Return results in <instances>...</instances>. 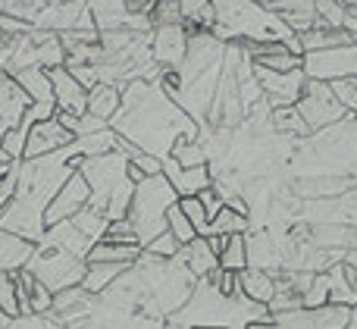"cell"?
Here are the masks:
<instances>
[{"mask_svg":"<svg viewBox=\"0 0 357 329\" xmlns=\"http://www.w3.org/2000/svg\"><path fill=\"white\" fill-rule=\"evenodd\" d=\"M342 3H345V6H354V3H357V0H342Z\"/></svg>","mask_w":357,"mask_h":329,"instance_id":"cell-50","label":"cell"},{"mask_svg":"<svg viewBox=\"0 0 357 329\" xmlns=\"http://www.w3.org/2000/svg\"><path fill=\"white\" fill-rule=\"evenodd\" d=\"M0 163H13V160H10V154H6L3 148H0Z\"/></svg>","mask_w":357,"mask_h":329,"instance_id":"cell-49","label":"cell"},{"mask_svg":"<svg viewBox=\"0 0 357 329\" xmlns=\"http://www.w3.org/2000/svg\"><path fill=\"white\" fill-rule=\"evenodd\" d=\"M54 113H56L54 100H31L25 116H22V125H35V123H41V119H50Z\"/></svg>","mask_w":357,"mask_h":329,"instance_id":"cell-41","label":"cell"},{"mask_svg":"<svg viewBox=\"0 0 357 329\" xmlns=\"http://www.w3.org/2000/svg\"><path fill=\"white\" fill-rule=\"evenodd\" d=\"M50 85H54V104L56 110H69V113H85L88 110V88L69 72L66 66H50Z\"/></svg>","mask_w":357,"mask_h":329,"instance_id":"cell-12","label":"cell"},{"mask_svg":"<svg viewBox=\"0 0 357 329\" xmlns=\"http://www.w3.org/2000/svg\"><path fill=\"white\" fill-rule=\"evenodd\" d=\"M144 251H148V254H154V257H178L182 242H178L169 229H163V232H157L148 245H144Z\"/></svg>","mask_w":357,"mask_h":329,"instance_id":"cell-36","label":"cell"},{"mask_svg":"<svg viewBox=\"0 0 357 329\" xmlns=\"http://www.w3.org/2000/svg\"><path fill=\"white\" fill-rule=\"evenodd\" d=\"M178 257L188 263V270L197 276V280H204L207 273H213V270L220 267V257L210 251V245H207V238H204V236H195L188 245H182Z\"/></svg>","mask_w":357,"mask_h":329,"instance_id":"cell-19","label":"cell"},{"mask_svg":"<svg viewBox=\"0 0 357 329\" xmlns=\"http://www.w3.org/2000/svg\"><path fill=\"white\" fill-rule=\"evenodd\" d=\"M29 270L41 282H47L54 292H60V289L82 282V276H85V270H88V261L79 254H69V251H63V248H50V245L38 242L35 254H31V261H29Z\"/></svg>","mask_w":357,"mask_h":329,"instance_id":"cell-6","label":"cell"},{"mask_svg":"<svg viewBox=\"0 0 357 329\" xmlns=\"http://www.w3.org/2000/svg\"><path fill=\"white\" fill-rule=\"evenodd\" d=\"M79 160L82 157L75 154L73 144L56 148L41 157H25V160H19L16 194H13V201L0 211V226L22 238H29V242H41L44 229H47L44 211H47L50 198L60 192V185L69 179V173L79 169Z\"/></svg>","mask_w":357,"mask_h":329,"instance_id":"cell-2","label":"cell"},{"mask_svg":"<svg viewBox=\"0 0 357 329\" xmlns=\"http://www.w3.org/2000/svg\"><path fill=\"white\" fill-rule=\"evenodd\" d=\"M167 229L173 232V236H176L182 245H188L191 238L197 236V229H195V226H191V220L182 213V207H178V201H176V204H169V211H167Z\"/></svg>","mask_w":357,"mask_h":329,"instance_id":"cell-34","label":"cell"},{"mask_svg":"<svg viewBox=\"0 0 357 329\" xmlns=\"http://www.w3.org/2000/svg\"><path fill=\"white\" fill-rule=\"evenodd\" d=\"M142 254V245H126V242H113V238H98L88 248L85 261H113V263H135V257Z\"/></svg>","mask_w":357,"mask_h":329,"instance_id":"cell-21","label":"cell"},{"mask_svg":"<svg viewBox=\"0 0 357 329\" xmlns=\"http://www.w3.org/2000/svg\"><path fill=\"white\" fill-rule=\"evenodd\" d=\"M351 13H354V16H357V3H354V6H351Z\"/></svg>","mask_w":357,"mask_h":329,"instance_id":"cell-52","label":"cell"},{"mask_svg":"<svg viewBox=\"0 0 357 329\" xmlns=\"http://www.w3.org/2000/svg\"><path fill=\"white\" fill-rule=\"evenodd\" d=\"M273 125H276L279 132H289V135H307L310 125L304 123V116L298 113V107H276L273 110Z\"/></svg>","mask_w":357,"mask_h":329,"instance_id":"cell-32","label":"cell"},{"mask_svg":"<svg viewBox=\"0 0 357 329\" xmlns=\"http://www.w3.org/2000/svg\"><path fill=\"white\" fill-rule=\"evenodd\" d=\"M10 75L22 85V91L31 100H54V85H50V75L44 66H22Z\"/></svg>","mask_w":357,"mask_h":329,"instance_id":"cell-22","label":"cell"},{"mask_svg":"<svg viewBox=\"0 0 357 329\" xmlns=\"http://www.w3.org/2000/svg\"><path fill=\"white\" fill-rule=\"evenodd\" d=\"M66 69L82 82V85L88 88V91H91V88L100 82V69H98V63H66Z\"/></svg>","mask_w":357,"mask_h":329,"instance_id":"cell-40","label":"cell"},{"mask_svg":"<svg viewBox=\"0 0 357 329\" xmlns=\"http://www.w3.org/2000/svg\"><path fill=\"white\" fill-rule=\"evenodd\" d=\"M197 198H201V204H204V211H207V217H216V213L222 211V194H220V188L210 182L207 188H201L197 192Z\"/></svg>","mask_w":357,"mask_h":329,"instance_id":"cell-42","label":"cell"},{"mask_svg":"<svg viewBox=\"0 0 357 329\" xmlns=\"http://www.w3.org/2000/svg\"><path fill=\"white\" fill-rule=\"evenodd\" d=\"M298 113L304 116V123L314 129H326V125H335L348 116V110L339 104V98L333 94L329 82H320V79H307L304 82V91L298 98Z\"/></svg>","mask_w":357,"mask_h":329,"instance_id":"cell-7","label":"cell"},{"mask_svg":"<svg viewBox=\"0 0 357 329\" xmlns=\"http://www.w3.org/2000/svg\"><path fill=\"white\" fill-rule=\"evenodd\" d=\"M35 248H38V242H29V238H22V236H16V232L0 226V270L29 267Z\"/></svg>","mask_w":357,"mask_h":329,"instance_id":"cell-16","label":"cell"},{"mask_svg":"<svg viewBox=\"0 0 357 329\" xmlns=\"http://www.w3.org/2000/svg\"><path fill=\"white\" fill-rule=\"evenodd\" d=\"M169 157H176L178 167H201V163L210 160V151H207V144L197 141V138H176Z\"/></svg>","mask_w":357,"mask_h":329,"instance_id":"cell-29","label":"cell"},{"mask_svg":"<svg viewBox=\"0 0 357 329\" xmlns=\"http://www.w3.org/2000/svg\"><path fill=\"white\" fill-rule=\"evenodd\" d=\"M254 75H257L260 88H264V98L270 100L273 110H276V107L298 104V98H301V91H304V82H307L304 69H291V72H273V69L257 66V63H254Z\"/></svg>","mask_w":357,"mask_h":329,"instance_id":"cell-10","label":"cell"},{"mask_svg":"<svg viewBox=\"0 0 357 329\" xmlns=\"http://www.w3.org/2000/svg\"><path fill=\"white\" fill-rule=\"evenodd\" d=\"M100 129H107V119H100V116H94V113H82L79 116V132H75V138L79 135H91V132H100Z\"/></svg>","mask_w":357,"mask_h":329,"instance_id":"cell-43","label":"cell"},{"mask_svg":"<svg viewBox=\"0 0 357 329\" xmlns=\"http://www.w3.org/2000/svg\"><path fill=\"white\" fill-rule=\"evenodd\" d=\"M216 13L213 31L220 41H241V44H257V41H285L295 31L285 25L279 13L270 6L257 3V0H210Z\"/></svg>","mask_w":357,"mask_h":329,"instance_id":"cell-3","label":"cell"},{"mask_svg":"<svg viewBox=\"0 0 357 329\" xmlns=\"http://www.w3.org/2000/svg\"><path fill=\"white\" fill-rule=\"evenodd\" d=\"M41 245H50V248H63V251H69V254L85 257L88 248H91L94 242L79 229V226L73 223V220H63V223H54V226H47V229H44Z\"/></svg>","mask_w":357,"mask_h":329,"instance_id":"cell-15","label":"cell"},{"mask_svg":"<svg viewBox=\"0 0 357 329\" xmlns=\"http://www.w3.org/2000/svg\"><path fill=\"white\" fill-rule=\"evenodd\" d=\"M251 229V220L245 213H235L222 204V211L216 217H210V223L201 229V236H213V232H222V236H235V232H248Z\"/></svg>","mask_w":357,"mask_h":329,"instance_id":"cell-25","label":"cell"},{"mask_svg":"<svg viewBox=\"0 0 357 329\" xmlns=\"http://www.w3.org/2000/svg\"><path fill=\"white\" fill-rule=\"evenodd\" d=\"M257 3H264V6H270V0H257Z\"/></svg>","mask_w":357,"mask_h":329,"instance_id":"cell-51","label":"cell"},{"mask_svg":"<svg viewBox=\"0 0 357 329\" xmlns=\"http://www.w3.org/2000/svg\"><path fill=\"white\" fill-rule=\"evenodd\" d=\"M56 119H60L63 129H69L75 135L79 132V113H69V110H56Z\"/></svg>","mask_w":357,"mask_h":329,"instance_id":"cell-44","label":"cell"},{"mask_svg":"<svg viewBox=\"0 0 357 329\" xmlns=\"http://www.w3.org/2000/svg\"><path fill=\"white\" fill-rule=\"evenodd\" d=\"M323 280H326V289H329V301H335V305H351V307H357V292L351 289V282L345 280L342 261L335 263V267H326Z\"/></svg>","mask_w":357,"mask_h":329,"instance_id":"cell-26","label":"cell"},{"mask_svg":"<svg viewBox=\"0 0 357 329\" xmlns=\"http://www.w3.org/2000/svg\"><path fill=\"white\" fill-rule=\"evenodd\" d=\"M220 267H222V270H235V273H241V270L248 267V242H245V232H235V236H229L226 248L220 251Z\"/></svg>","mask_w":357,"mask_h":329,"instance_id":"cell-30","label":"cell"},{"mask_svg":"<svg viewBox=\"0 0 357 329\" xmlns=\"http://www.w3.org/2000/svg\"><path fill=\"white\" fill-rule=\"evenodd\" d=\"M348 10L351 6H345L342 0H314V16L317 22L329 25V29H342L348 19Z\"/></svg>","mask_w":357,"mask_h":329,"instance_id":"cell-31","label":"cell"},{"mask_svg":"<svg viewBox=\"0 0 357 329\" xmlns=\"http://www.w3.org/2000/svg\"><path fill=\"white\" fill-rule=\"evenodd\" d=\"M73 223L79 226L82 232H85L91 242H98V238H104L107 236V229H110V217H107L104 211H98V207H82L79 213L73 217Z\"/></svg>","mask_w":357,"mask_h":329,"instance_id":"cell-28","label":"cell"},{"mask_svg":"<svg viewBox=\"0 0 357 329\" xmlns=\"http://www.w3.org/2000/svg\"><path fill=\"white\" fill-rule=\"evenodd\" d=\"M25 141H29V125H13V129L3 132V138H0V148L10 154V160H22L25 157Z\"/></svg>","mask_w":357,"mask_h":329,"instance_id":"cell-35","label":"cell"},{"mask_svg":"<svg viewBox=\"0 0 357 329\" xmlns=\"http://www.w3.org/2000/svg\"><path fill=\"white\" fill-rule=\"evenodd\" d=\"M185 50H188V31L182 22L157 25L154 31V60L163 69H178L185 63Z\"/></svg>","mask_w":357,"mask_h":329,"instance_id":"cell-11","label":"cell"},{"mask_svg":"<svg viewBox=\"0 0 357 329\" xmlns=\"http://www.w3.org/2000/svg\"><path fill=\"white\" fill-rule=\"evenodd\" d=\"M178 207H182V213L191 220V226H195L197 236H201V229L210 223V217H207V211H204L201 198H197V194H182V198H178Z\"/></svg>","mask_w":357,"mask_h":329,"instance_id":"cell-37","label":"cell"},{"mask_svg":"<svg viewBox=\"0 0 357 329\" xmlns=\"http://www.w3.org/2000/svg\"><path fill=\"white\" fill-rule=\"evenodd\" d=\"M88 201H91V185H88V179L79 169H73L69 179L60 185V192L50 198L47 211H44V223L54 226V223H63V220H73L82 207H88Z\"/></svg>","mask_w":357,"mask_h":329,"instance_id":"cell-9","label":"cell"},{"mask_svg":"<svg viewBox=\"0 0 357 329\" xmlns=\"http://www.w3.org/2000/svg\"><path fill=\"white\" fill-rule=\"evenodd\" d=\"M0 311L6 317H19V301H16V270H0Z\"/></svg>","mask_w":357,"mask_h":329,"instance_id":"cell-33","label":"cell"},{"mask_svg":"<svg viewBox=\"0 0 357 329\" xmlns=\"http://www.w3.org/2000/svg\"><path fill=\"white\" fill-rule=\"evenodd\" d=\"M110 125L116 129V135L142 144L144 151L157 154L160 160L169 157L176 138L201 135V125L176 100H169V94L160 88V79H132L123 88V104H119L116 116L110 119Z\"/></svg>","mask_w":357,"mask_h":329,"instance_id":"cell-1","label":"cell"},{"mask_svg":"<svg viewBox=\"0 0 357 329\" xmlns=\"http://www.w3.org/2000/svg\"><path fill=\"white\" fill-rule=\"evenodd\" d=\"M73 132L63 129L60 119H56V113L50 119H41V123L29 125V141H25V157H41V154H50V151L56 148H66V144H73ZM22 157V160H25Z\"/></svg>","mask_w":357,"mask_h":329,"instance_id":"cell-13","label":"cell"},{"mask_svg":"<svg viewBox=\"0 0 357 329\" xmlns=\"http://www.w3.org/2000/svg\"><path fill=\"white\" fill-rule=\"evenodd\" d=\"M119 104H123V91H119L116 85H110V82H98V85L88 91V113L107 119V123L119 113Z\"/></svg>","mask_w":357,"mask_h":329,"instance_id":"cell-20","label":"cell"},{"mask_svg":"<svg viewBox=\"0 0 357 329\" xmlns=\"http://www.w3.org/2000/svg\"><path fill=\"white\" fill-rule=\"evenodd\" d=\"M31 311L35 314H50L54 311V289L47 282L35 280V289H31Z\"/></svg>","mask_w":357,"mask_h":329,"instance_id":"cell-39","label":"cell"},{"mask_svg":"<svg viewBox=\"0 0 357 329\" xmlns=\"http://www.w3.org/2000/svg\"><path fill=\"white\" fill-rule=\"evenodd\" d=\"M126 267H129V263L91 261V263H88V270H85V276H82V286H85L91 295H104L107 286H113V282H116V276L126 273Z\"/></svg>","mask_w":357,"mask_h":329,"instance_id":"cell-23","label":"cell"},{"mask_svg":"<svg viewBox=\"0 0 357 329\" xmlns=\"http://www.w3.org/2000/svg\"><path fill=\"white\" fill-rule=\"evenodd\" d=\"M222 204H226L229 211L245 213V217H248V204H245V198H241V194H222Z\"/></svg>","mask_w":357,"mask_h":329,"instance_id":"cell-45","label":"cell"},{"mask_svg":"<svg viewBox=\"0 0 357 329\" xmlns=\"http://www.w3.org/2000/svg\"><path fill=\"white\" fill-rule=\"evenodd\" d=\"M169 182H173V188L178 192V198H182V194H197L201 188H207L213 182V176H210L207 163H201V167H182V173Z\"/></svg>","mask_w":357,"mask_h":329,"instance_id":"cell-27","label":"cell"},{"mask_svg":"<svg viewBox=\"0 0 357 329\" xmlns=\"http://www.w3.org/2000/svg\"><path fill=\"white\" fill-rule=\"evenodd\" d=\"M270 10L279 13V16L285 19V25H289L295 35L314 29V22H317L314 0H270Z\"/></svg>","mask_w":357,"mask_h":329,"instance_id":"cell-18","label":"cell"},{"mask_svg":"<svg viewBox=\"0 0 357 329\" xmlns=\"http://www.w3.org/2000/svg\"><path fill=\"white\" fill-rule=\"evenodd\" d=\"M354 44H357V35H354Z\"/></svg>","mask_w":357,"mask_h":329,"instance_id":"cell-53","label":"cell"},{"mask_svg":"<svg viewBox=\"0 0 357 329\" xmlns=\"http://www.w3.org/2000/svg\"><path fill=\"white\" fill-rule=\"evenodd\" d=\"M207 238V245H210V251H213L216 257H220V251L226 248V242H229V236H222V232H213V236H204Z\"/></svg>","mask_w":357,"mask_h":329,"instance_id":"cell-46","label":"cell"},{"mask_svg":"<svg viewBox=\"0 0 357 329\" xmlns=\"http://www.w3.org/2000/svg\"><path fill=\"white\" fill-rule=\"evenodd\" d=\"M285 47H289L291 54L304 56V44H301V38H298V35H289V38H285Z\"/></svg>","mask_w":357,"mask_h":329,"instance_id":"cell-47","label":"cell"},{"mask_svg":"<svg viewBox=\"0 0 357 329\" xmlns=\"http://www.w3.org/2000/svg\"><path fill=\"white\" fill-rule=\"evenodd\" d=\"M129 179H132V182H135V185H138V182H142V179H148V176H144V173H142V169H138V167H135V163H132V160H129Z\"/></svg>","mask_w":357,"mask_h":329,"instance_id":"cell-48","label":"cell"},{"mask_svg":"<svg viewBox=\"0 0 357 329\" xmlns=\"http://www.w3.org/2000/svg\"><path fill=\"white\" fill-rule=\"evenodd\" d=\"M178 201V192L173 188V182L167 179L163 173L148 176L135 185V194H132V204H129V223L138 236V245H148L157 232L167 229V211L169 204Z\"/></svg>","mask_w":357,"mask_h":329,"instance_id":"cell-5","label":"cell"},{"mask_svg":"<svg viewBox=\"0 0 357 329\" xmlns=\"http://www.w3.org/2000/svg\"><path fill=\"white\" fill-rule=\"evenodd\" d=\"M329 88H333V94L339 98V104L345 107L348 113H357V75H351V79L329 82Z\"/></svg>","mask_w":357,"mask_h":329,"instance_id":"cell-38","label":"cell"},{"mask_svg":"<svg viewBox=\"0 0 357 329\" xmlns=\"http://www.w3.org/2000/svg\"><path fill=\"white\" fill-rule=\"evenodd\" d=\"M29 104H31V98L22 91V85L10 72H0V138H3L6 129L22 123Z\"/></svg>","mask_w":357,"mask_h":329,"instance_id":"cell-14","label":"cell"},{"mask_svg":"<svg viewBox=\"0 0 357 329\" xmlns=\"http://www.w3.org/2000/svg\"><path fill=\"white\" fill-rule=\"evenodd\" d=\"M304 75L320 82L351 79V75H357V44L348 41L326 50H307L304 54Z\"/></svg>","mask_w":357,"mask_h":329,"instance_id":"cell-8","label":"cell"},{"mask_svg":"<svg viewBox=\"0 0 357 329\" xmlns=\"http://www.w3.org/2000/svg\"><path fill=\"white\" fill-rule=\"evenodd\" d=\"M79 173L91 185V201L88 204L104 211L110 220H123L129 213L135 182L129 179V157L123 151H110L100 157H82Z\"/></svg>","mask_w":357,"mask_h":329,"instance_id":"cell-4","label":"cell"},{"mask_svg":"<svg viewBox=\"0 0 357 329\" xmlns=\"http://www.w3.org/2000/svg\"><path fill=\"white\" fill-rule=\"evenodd\" d=\"M238 286H241V295L254 305H266L276 292V276L264 267H245L238 273Z\"/></svg>","mask_w":357,"mask_h":329,"instance_id":"cell-17","label":"cell"},{"mask_svg":"<svg viewBox=\"0 0 357 329\" xmlns=\"http://www.w3.org/2000/svg\"><path fill=\"white\" fill-rule=\"evenodd\" d=\"M116 141H119L116 129H113V125H107V129L91 132V135H79L73 141V148H75V154H79V157H100V154L116 151Z\"/></svg>","mask_w":357,"mask_h":329,"instance_id":"cell-24","label":"cell"}]
</instances>
